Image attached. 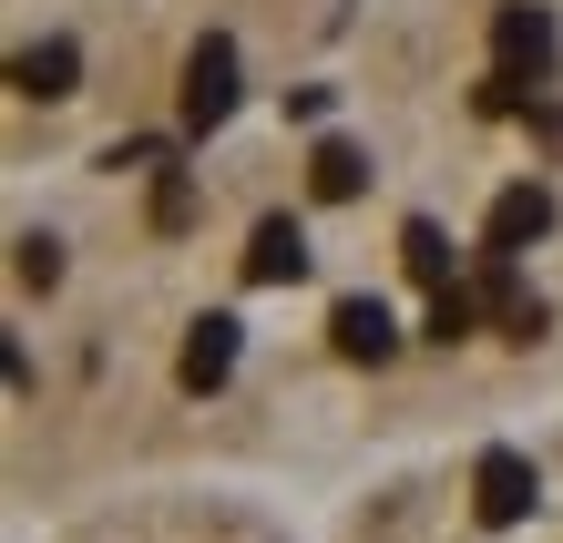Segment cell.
I'll return each mask as SVG.
<instances>
[{
  "mask_svg": "<svg viewBox=\"0 0 563 543\" xmlns=\"http://www.w3.org/2000/svg\"><path fill=\"white\" fill-rule=\"evenodd\" d=\"M225 369H236V318L216 308V318H195V328H185L175 380H185V390H225Z\"/></svg>",
  "mask_w": 563,
  "mask_h": 543,
  "instance_id": "6",
  "label": "cell"
},
{
  "mask_svg": "<svg viewBox=\"0 0 563 543\" xmlns=\"http://www.w3.org/2000/svg\"><path fill=\"white\" fill-rule=\"evenodd\" d=\"M11 93H31V104L82 93V52H73V42H31V52H11Z\"/></svg>",
  "mask_w": 563,
  "mask_h": 543,
  "instance_id": "7",
  "label": "cell"
},
{
  "mask_svg": "<svg viewBox=\"0 0 563 543\" xmlns=\"http://www.w3.org/2000/svg\"><path fill=\"white\" fill-rule=\"evenodd\" d=\"M543 236H553V195H543V185H503V195H492V216H482V247L503 257V267H512V257H533Z\"/></svg>",
  "mask_w": 563,
  "mask_h": 543,
  "instance_id": "4",
  "label": "cell"
},
{
  "mask_svg": "<svg viewBox=\"0 0 563 543\" xmlns=\"http://www.w3.org/2000/svg\"><path fill=\"white\" fill-rule=\"evenodd\" d=\"M308 195H318V206H349V195H369V154L328 133V144L308 154Z\"/></svg>",
  "mask_w": 563,
  "mask_h": 543,
  "instance_id": "9",
  "label": "cell"
},
{
  "mask_svg": "<svg viewBox=\"0 0 563 543\" xmlns=\"http://www.w3.org/2000/svg\"><path fill=\"white\" fill-rule=\"evenodd\" d=\"M175 113H185V133H216L225 113H236V42H225V31H206V42L185 52V93H175Z\"/></svg>",
  "mask_w": 563,
  "mask_h": 543,
  "instance_id": "1",
  "label": "cell"
},
{
  "mask_svg": "<svg viewBox=\"0 0 563 543\" xmlns=\"http://www.w3.org/2000/svg\"><path fill=\"white\" fill-rule=\"evenodd\" d=\"M297 278H308V226L267 216V226L246 236V287H297Z\"/></svg>",
  "mask_w": 563,
  "mask_h": 543,
  "instance_id": "5",
  "label": "cell"
},
{
  "mask_svg": "<svg viewBox=\"0 0 563 543\" xmlns=\"http://www.w3.org/2000/svg\"><path fill=\"white\" fill-rule=\"evenodd\" d=\"M533 492H543V471L522 461V452H482V471H472V513H482L492 533H512L522 513H533Z\"/></svg>",
  "mask_w": 563,
  "mask_h": 543,
  "instance_id": "3",
  "label": "cell"
},
{
  "mask_svg": "<svg viewBox=\"0 0 563 543\" xmlns=\"http://www.w3.org/2000/svg\"><path fill=\"white\" fill-rule=\"evenodd\" d=\"M185 226H195V185L164 175V185H154V236H185Z\"/></svg>",
  "mask_w": 563,
  "mask_h": 543,
  "instance_id": "14",
  "label": "cell"
},
{
  "mask_svg": "<svg viewBox=\"0 0 563 543\" xmlns=\"http://www.w3.org/2000/svg\"><path fill=\"white\" fill-rule=\"evenodd\" d=\"M492 62H503V83H543L553 73V11L543 0H503V11H492Z\"/></svg>",
  "mask_w": 563,
  "mask_h": 543,
  "instance_id": "2",
  "label": "cell"
},
{
  "mask_svg": "<svg viewBox=\"0 0 563 543\" xmlns=\"http://www.w3.org/2000/svg\"><path fill=\"white\" fill-rule=\"evenodd\" d=\"M11 267H21V287H62V236H42V226H31Z\"/></svg>",
  "mask_w": 563,
  "mask_h": 543,
  "instance_id": "12",
  "label": "cell"
},
{
  "mask_svg": "<svg viewBox=\"0 0 563 543\" xmlns=\"http://www.w3.org/2000/svg\"><path fill=\"white\" fill-rule=\"evenodd\" d=\"M472 318H482V297H472V287L430 297V338H441V349H451V338H472Z\"/></svg>",
  "mask_w": 563,
  "mask_h": 543,
  "instance_id": "13",
  "label": "cell"
},
{
  "mask_svg": "<svg viewBox=\"0 0 563 543\" xmlns=\"http://www.w3.org/2000/svg\"><path fill=\"white\" fill-rule=\"evenodd\" d=\"M400 257H410V278H420L430 297H451V236L430 226V216H410V226H400Z\"/></svg>",
  "mask_w": 563,
  "mask_h": 543,
  "instance_id": "11",
  "label": "cell"
},
{
  "mask_svg": "<svg viewBox=\"0 0 563 543\" xmlns=\"http://www.w3.org/2000/svg\"><path fill=\"white\" fill-rule=\"evenodd\" d=\"M472 297H482V308H492V318H503L512 338H543V297H533V287H522V278H512V267H503V257H492V267H482V287H472Z\"/></svg>",
  "mask_w": 563,
  "mask_h": 543,
  "instance_id": "10",
  "label": "cell"
},
{
  "mask_svg": "<svg viewBox=\"0 0 563 543\" xmlns=\"http://www.w3.org/2000/svg\"><path fill=\"white\" fill-rule=\"evenodd\" d=\"M328 338H339V359H369V369L400 349V328H389L379 297H339V308H328Z\"/></svg>",
  "mask_w": 563,
  "mask_h": 543,
  "instance_id": "8",
  "label": "cell"
}]
</instances>
